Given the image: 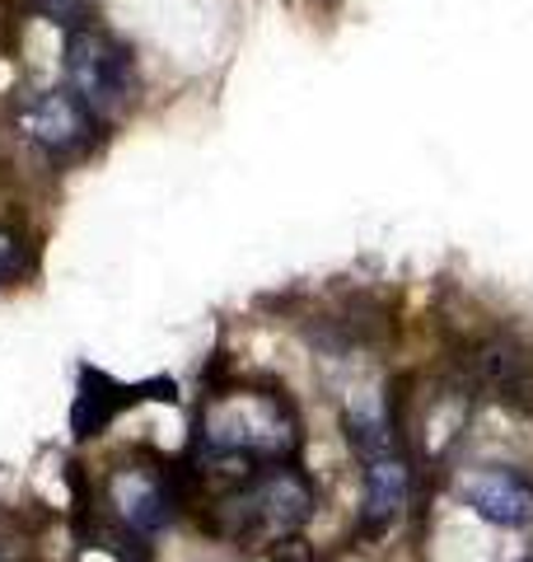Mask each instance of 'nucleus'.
I'll return each instance as SVG.
<instances>
[{"label": "nucleus", "instance_id": "nucleus-7", "mask_svg": "<svg viewBox=\"0 0 533 562\" xmlns=\"http://www.w3.org/2000/svg\"><path fill=\"white\" fill-rule=\"evenodd\" d=\"M412 497V460L402 450H384L375 460H361V535L379 539L398 525Z\"/></svg>", "mask_w": 533, "mask_h": 562}, {"label": "nucleus", "instance_id": "nucleus-9", "mask_svg": "<svg viewBox=\"0 0 533 562\" xmlns=\"http://www.w3.org/2000/svg\"><path fill=\"white\" fill-rule=\"evenodd\" d=\"M38 5L52 14V20H66V24H76V14L84 10V0H38Z\"/></svg>", "mask_w": 533, "mask_h": 562}, {"label": "nucleus", "instance_id": "nucleus-1", "mask_svg": "<svg viewBox=\"0 0 533 562\" xmlns=\"http://www.w3.org/2000/svg\"><path fill=\"white\" fill-rule=\"evenodd\" d=\"M197 441L206 450V464H220L229 479L243 483L258 464L291 460L299 450V422L281 394L229 390L206 403Z\"/></svg>", "mask_w": 533, "mask_h": 562}, {"label": "nucleus", "instance_id": "nucleus-10", "mask_svg": "<svg viewBox=\"0 0 533 562\" xmlns=\"http://www.w3.org/2000/svg\"><path fill=\"white\" fill-rule=\"evenodd\" d=\"M10 262H14V235L0 231V281L10 277Z\"/></svg>", "mask_w": 533, "mask_h": 562}, {"label": "nucleus", "instance_id": "nucleus-5", "mask_svg": "<svg viewBox=\"0 0 533 562\" xmlns=\"http://www.w3.org/2000/svg\"><path fill=\"white\" fill-rule=\"evenodd\" d=\"M103 502L117 516V525L136 539L159 535L183 506V487L169 473H159L150 464H117L103 479Z\"/></svg>", "mask_w": 533, "mask_h": 562}, {"label": "nucleus", "instance_id": "nucleus-6", "mask_svg": "<svg viewBox=\"0 0 533 562\" xmlns=\"http://www.w3.org/2000/svg\"><path fill=\"white\" fill-rule=\"evenodd\" d=\"M458 497L473 516L496 530H529L533 525V479L510 464H477L458 473Z\"/></svg>", "mask_w": 533, "mask_h": 562}, {"label": "nucleus", "instance_id": "nucleus-4", "mask_svg": "<svg viewBox=\"0 0 533 562\" xmlns=\"http://www.w3.org/2000/svg\"><path fill=\"white\" fill-rule=\"evenodd\" d=\"M20 132L57 165H76L99 146V117L66 85L61 90H38L20 103Z\"/></svg>", "mask_w": 533, "mask_h": 562}, {"label": "nucleus", "instance_id": "nucleus-2", "mask_svg": "<svg viewBox=\"0 0 533 562\" xmlns=\"http://www.w3.org/2000/svg\"><path fill=\"white\" fill-rule=\"evenodd\" d=\"M216 530L235 543H291L314 516V483L291 460L253 469L243 483L211 497Z\"/></svg>", "mask_w": 533, "mask_h": 562}, {"label": "nucleus", "instance_id": "nucleus-8", "mask_svg": "<svg viewBox=\"0 0 533 562\" xmlns=\"http://www.w3.org/2000/svg\"><path fill=\"white\" fill-rule=\"evenodd\" d=\"M127 394H132V390H117L109 375L84 371L80 398H76V436H94V431L109 427V422H113L122 408H127Z\"/></svg>", "mask_w": 533, "mask_h": 562}, {"label": "nucleus", "instance_id": "nucleus-3", "mask_svg": "<svg viewBox=\"0 0 533 562\" xmlns=\"http://www.w3.org/2000/svg\"><path fill=\"white\" fill-rule=\"evenodd\" d=\"M66 90L76 94L99 122L122 117L140 90L136 52L99 24H70L66 29Z\"/></svg>", "mask_w": 533, "mask_h": 562}]
</instances>
